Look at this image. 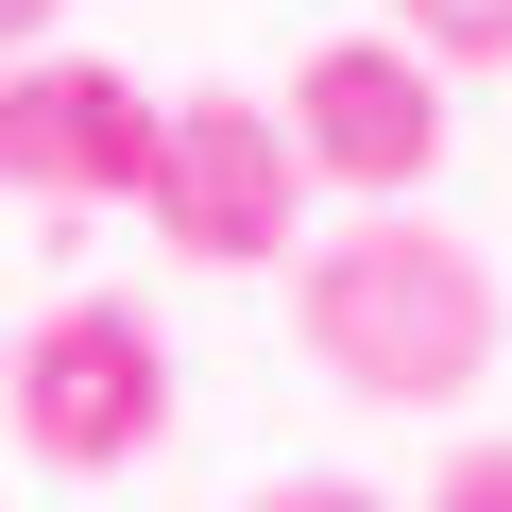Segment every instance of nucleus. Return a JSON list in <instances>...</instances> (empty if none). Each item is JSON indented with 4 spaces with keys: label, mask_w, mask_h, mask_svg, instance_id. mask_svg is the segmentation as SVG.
<instances>
[{
    "label": "nucleus",
    "mask_w": 512,
    "mask_h": 512,
    "mask_svg": "<svg viewBox=\"0 0 512 512\" xmlns=\"http://www.w3.org/2000/svg\"><path fill=\"white\" fill-rule=\"evenodd\" d=\"M291 325H308V359H325L342 393H376V410H461L478 359H495V274H478V239L376 205V222H342L308 274H291Z\"/></svg>",
    "instance_id": "obj_1"
},
{
    "label": "nucleus",
    "mask_w": 512,
    "mask_h": 512,
    "mask_svg": "<svg viewBox=\"0 0 512 512\" xmlns=\"http://www.w3.org/2000/svg\"><path fill=\"white\" fill-rule=\"evenodd\" d=\"M0 427H18V461H52V478L154 461V444H171V325H154L137 291H69V308L18 342V376H0Z\"/></svg>",
    "instance_id": "obj_2"
},
{
    "label": "nucleus",
    "mask_w": 512,
    "mask_h": 512,
    "mask_svg": "<svg viewBox=\"0 0 512 512\" xmlns=\"http://www.w3.org/2000/svg\"><path fill=\"white\" fill-rule=\"evenodd\" d=\"M154 239L171 256H205V274H274L291 256V222H308V154H291V103H239V86H205V103H154Z\"/></svg>",
    "instance_id": "obj_3"
},
{
    "label": "nucleus",
    "mask_w": 512,
    "mask_h": 512,
    "mask_svg": "<svg viewBox=\"0 0 512 512\" xmlns=\"http://www.w3.org/2000/svg\"><path fill=\"white\" fill-rule=\"evenodd\" d=\"M291 154H308V188H342V205H410V188L444 171V69H427L410 35H325V52L291 69Z\"/></svg>",
    "instance_id": "obj_4"
},
{
    "label": "nucleus",
    "mask_w": 512,
    "mask_h": 512,
    "mask_svg": "<svg viewBox=\"0 0 512 512\" xmlns=\"http://www.w3.org/2000/svg\"><path fill=\"white\" fill-rule=\"evenodd\" d=\"M0 188H35V205H137L154 188V86L103 69V52L0 69Z\"/></svg>",
    "instance_id": "obj_5"
},
{
    "label": "nucleus",
    "mask_w": 512,
    "mask_h": 512,
    "mask_svg": "<svg viewBox=\"0 0 512 512\" xmlns=\"http://www.w3.org/2000/svg\"><path fill=\"white\" fill-rule=\"evenodd\" d=\"M393 35L427 69H512V0H393Z\"/></svg>",
    "instance_id": "obj_6"
},
{
    "label": "nucleus",
    "mask_w": 512,
    "mask_h": 512,
    "mask_svg": "<svg viewBox=\"0 0 512 512\" xmlns=\"http://www.w3.org/2000/svg\"><path fill=\"white\" fill-rule=\"evenodd\" d=\"M427 512H512V444H461V461L427 478Z\"/></svg>",
    "instance_id": "obj_7"
},
{
    "label": "nucleus",
    "mask_w": 512,
    "mask_h": 512,
    "mask_svg": "<svg viewBox=\"0 0 512 512\" xmlns=\"http://www.w3.org/2000/svg\"><path fill=\"white\" fill-rule=\"evenodd\" d=\"M256 512H376V495H359V478H274Z\"/></svg>",
    "instance_id": "obj_8"
},
{
    "label": "nucleus",
    "mask_w": 512,
    "mask_h": 512,
    "mask_svg": "<svg viewBox=\"0 0 512 512\" xmlns=\"http://www.w3.org/2000/svg\"><path fill=\"white\" fill-rule=\"evenodd\" d=\"M52 18H69V0H0V52H35V35H52Z\"/></svg>",
    "instance_id": "obj_9"
}]
</instances>
